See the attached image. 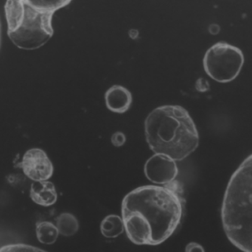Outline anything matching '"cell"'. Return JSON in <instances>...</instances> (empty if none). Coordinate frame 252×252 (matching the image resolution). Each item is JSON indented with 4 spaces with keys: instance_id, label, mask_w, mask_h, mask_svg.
I'll list each match as a JSON object with an SVG mask.
<instances>
[{
    "instance_id": "obj_1",
    "label": "cell",
    "mask_w": 252,
    "mask_h": 252,
    "mask_svg": "<svg viewBox=\"0 0 252 252\" xmlns=\"http://www.w3.org/2000/svg\"><path fill=\"white\" fill-rule=\"evenodd\" d=\"M145 134L151 151L180 161L199 145V134L189 112L178 105L153 110L145 121Z\"/></svg>"
},
{
    "instance_id": "obj_2",
    "label": "cell",
    "mask_w": 252,
    "mask_h": 252,
    "mask_svg": "<svg viewBox=\"0 0 252 252\" xmlns=\"http://www.w3.org/2000/svg\"><path fill=\"white\" fill-rule=\"evenodd\" d=\"M121 212L140 216L151 229V246H158L176 232L182 220L183 204L173 189L146 185L136 188L124 197Z\"/></svg>"
},
{
    "instance_id": "obj_3",
    "label": "cell",
    "mask_w": 252,
    "mask_h": 252,
    "mask_svg": "<svg viewBox=\"0 0 252 252\" xmlns=\"http://www.w3.org/2000/svg\"><path fill=\"white\" fill-rule=\"evenodd\" d=\"M223 230L244 252H252V154L231 176L221 207Z\"/></svg>"
},
{
    "instance_id": "obj_4",
    "label": "cell",
    "mask_w": 252,
    "mask_h": 252,
    "mask_svg": "<svg viewBox=\"0 0 252 252\" xmlns=\"http://www.w3.org/2000/svg\"><path fill=\"white\" fill-rule=\"evenodd\" d=\"M4 13L7 35L18 48L37 50L53 37L54 13L37 10L25 0H7Z\"/></svg>"
},
{
    "instance_id": "obj_5",
    "label": "cell",
    "mask_w": 252,
    "mask_h": 252,
    "mask_svg": "<svg viewBox=\"0 0 252 252\" xmlns=\"http://www.w3.org/2000/svg\"><path fill=\"white\" fill-rule=\"evenodd\" d=\"M244 63L242 50L225 41H219L207 50L203 64L207 75L221 84L234 81Z\"/></svg>"
},
{
    "instance_id": "obj_6",
    "label": "cell",
    "mask_w": 252,
    "mask_h": 252,
    "mask_svg": "<svg viewBox=\"0 0 252 252\" xmlns=\"http://www.w3.org/2000/svg\"><path fill=\"white\" fill-rule=\"evenodd\" d=\"M24 174L33 182L48 181L54 172L53 163L44 150L31 148L28 150L19 164Z\"/></svg>"
},
{
    "instance_id": "obj_7",
    "label": "cell",
    "mask_w": 252,
    "mask_h": 252,
    "mask_svg": "<svg viewBox=\"0 0 252 252\" xmlns=\"http://www.w3.org/2000/svg\"><path fill=\"white\" fill-rule=\"evenodd\" d=\"M147 179L156 185H168L179 175L175 160L161 154H154L148 158L144 167Z\"/></svg>"
},
{
    "instance_id": "obj_8",
    "label": "cell",
    "mask_w": 252,
    "mask_h": 252,
    "mask_svg": "<svg viewBox=\"0 0 252 252\" xmlns=\"http://www.w3.org/2000/svg\"><path fill=\"white\" fill-rule=\"evenodd\" d=\"M124 229L128 239L138 246H151V230L143 219L136 213H122Z\"/></svg>"
},
{
    "instance_id": "obj_9",
    "label": "cell",
    "mask_w": 252,
    "mask_h": 252,
    "mask_svg": "<svg viewBox=\"0 0 252 252\" xmlns=\"http://www.w3.org/2000/svg\"><path fill=\"white\" fill-rule=\"evenodd\" d=\"M106 105L114 113L124 114L130 109L133 102L132 94L126 87L115 85L105 94Z\"/></svg>"
},
{
    "instance_id": "obj_10",
    "label": "cell",
    "mask_w": 252,
    "mask_h": 252,
    "mask_svg": "<svg viewBox=\"0 0 252 252\" xmlns=\"http://www.w3.org/2000/svg\"><path fill=\"white\" fill-rule=\"evenodd\" d=\"M30 197L35 204L47 207L56 204L57 191L53 182L49 181L34 182L30 189Z\"/></svg>"
},
{
    "instance_id": "obj_11",
    "label": "cell",
    "mask_w": 252,
    "mask_h": 252,
    "mask_svg": "<svg viewBox=\"0 0 252 252\" xmlns=\"http://www.w3.org/2000/svg\"><path fill=\"white\" fill-rule=\"evenodd\" d=\"M124 230L123 219L117 215L106 216L100 223V232L105 238H118L124 233Z\"/></svg>"
},
{
    "instance_id": "obj_12",
    "label": "cell",
    "mask_w": 252,
    "mask_h": 252,
    "mask_svg": "<svg viewBox=\"0 0 252 252\" xmlns=\"http://www.w3.org/2000/svg\"><path fill=\"white\" fill-rule=\"evenodd\" d=\"M35 234L41 244L52 245L57 241L59 232L56 225L51 222L41 221L36 223Z\"/></svg>"
},
{
    "instance_id": "obj_13",
    "label": "cell",
    "mask_w": 252,
    "mask_h": 252,
    "mask_svg": "<svg viewBox=\"0 0 252 252\" xmlns=\"http://www.w3.org/2000/svg\"><path fill=\"white\" fill-rule=\"evenodd\" d=\"M56 226L59 234L64 237H71L79 229V222L74 215L64 213L56 219Z\"/></svg>"
},
{
    "instance_id": "obj_14",
    "label": "cell",
    "mask_w": 252,
    "mask_h": 252,
    "mask_svg": "<svg viewBox=\"0 0 252 252\" xmlns=\"http://www.w3.org/2000/svg\"><path fill=\"white\" fill-rule=\"evenodd\" d=\"M72 1V0H25L30 5L37 10L53 13L68 5Z\"/></svg>"
},
{
    "instance_id": "obj_15",
    "label": "cell",
    "mask_w": 252,
    "mask_h": 252,
    "mask_svg": "<svg viewBox=\"0 0 252 252\" xmlns=\"http://www.w3.org/2000/svg\"><path fill=\"white\" fill-rule=\"evenodd\" d=\"M0 252H47L38 247L24 244H13L0 248Z\"/></svg>"
},
{
    "instance_id": "obj_16",
    "label": "cell",
    "mask_w": 252,
    "mask_h": 252,
    "mask_svg": "<svg viewBox=\"0 0 252 252\" xmlns=\"http://www.w3.org/2000/svg\"><path fill=\"white\" fill-rule=\"evenodd\" d=\"M112 145L115 147H121L126 143V136L122 132L118 131L112 136Z\"/></svg>"
},
{
    "instance_id": "obj_17",
    "label": "cell",
    "mask_w": 252,
    "mask_h": 252,
    "mask_svg": "<svg viewBox=\"0 0 252 252\" xmlns=\"http://www.w3.org/2000/svg\"><path fill=\"white\" fill-rule=\"evenodd\" d=\"M185 252H205L204 247L195 242H191L187 245Z\"/></svg>"
},
{
    "instance_id": "obj_18",
    "label": "cell",
    "mask_w": 252,
    "mask_h": 252,
    "mask_svg": "<svg viewBox=\"0 0 252 252\" xmlns=\"http://www.w3.org/2000/svg\"><path fill=\"white\" fill-rule=\"evenodd\" d=\"M1 22H0V47H1Z\"/></svg>"
}]
</instances>
